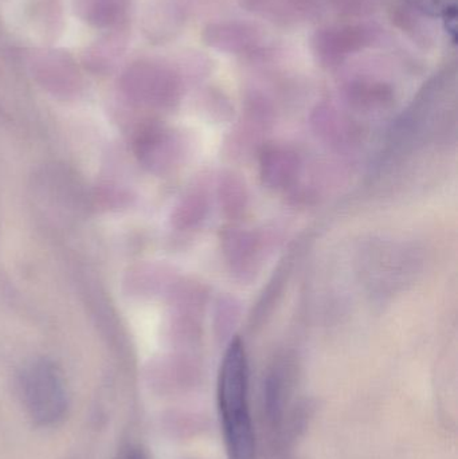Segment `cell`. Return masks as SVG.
<instances>
[{"label": "cell", "mask_w": 458, "mask_h": 459, "mask_svg": "<svg viewBox=\"0 0 458 459\" xmlns=\"http://www.w3.org/2000/svg\"><path fill=\"white\" fill-rule=\"evenodd\" d=\"M120 459H147L144 453L140 449H129L128 452L124 453Z\"/></svg>", "instance_id": "cell-8"}, {"label": "cell", "mask_w": 458, "mask_h": 459, "mask_svg": "<svg viewBox=\"0 0 458 459\" xmlns=\"http://www.w3.org/2000/svg\"><path fill=\"white\" fill-rule=\"evenodd\" d=\"M225 251L231 269L245 277L253 273L257 264L258 251H260L258 239L250 232L234 230L226 235Z\"/></svg>", "instance_id": "cell-5"}, {"label": "cell", "mask_w": 458, "mask_h": 459, "mask_svg": "<svg viewBox=\"0 0 458 459\" xmlns=\"http://www.w3.org/2000/svg\"><path fill=\"white\" fill-rule=\"evenodd\" d=\"M22 403L30 420L39 428L58 425L69 410V396L62 372L56 364L39 360L24 369L21 377Z\"/></svg>", "instance_id": "cell-2"}, {"label": "cell", "mask_w": 458, "mask_h": 459, "mask_svg": "<svg viewBox=\"0 0 458 459\" xmlns=\"http://www.w3.org/2000/svg\"><path fill=\"white\" fill-rule=\"evenodd\" d=\"M298 153L281 145H271L261 153V178L269 188L287 190L295 183L300 172Z\"/></svg>", "instance_id": "cell-3"}, {"label": "cell", "mask_w": 458, "mask_h": 459, "mask_svg": "<svg viewBox=\"0 0 458 459\" xmlns=\"http://www.w3.org/2000/svg\"><path fill=\"white\" fill-rule=\"evenodd\" d=\"M218 407L230 459L255 457V431L249 403V366L241 340L234 339L223 356L218 377Z\"/></svg>", "instance_id": "cell-1"}, {"label": "cell", "mask_w": 458, "mask_h": 459, "mask_svg": "<svg viewBox=\"0 0 458 459\" xmlns=\"http://www.w3.org/2000/svg\"><path fill=\"white\" fill-rule=\"evenodd\" d=\"M129 0H80V11L88 23L101 29L118 26L125 18Z\"/></svg>", "instance_id": "cell-6"}, {"label": "cell", "mask_w": 458, "mask_h": 459, "mask_svg": "<svg viewBox=\"0 0 458 459\" xmlns=\"http://www.w3.org/2000/svg\"><path fill=\"white\" fill-rule=\"evenodd\" d=\"M220 202L225 212L231 217H236L244 210L246 204V194L245 187L237 178H225L220 188Z\"/></svg>", "instance_id": "cell-7"}, {"label": "cell", "mask_w": 458, "mask_h": 459, "mask_svg": "<svg viewBox=\"0 0 458 459\" xmlns=\"http://www.w3.org/2000/svg\"><path fill=\"white\" fill-rule=\"evenodd\" d=\"M124 85L144 100L160 101L174 91L175 83L169 72L150 64H136L124 73Z\"/></svg>", "instance_id": "cell-4"}]
</instances>
